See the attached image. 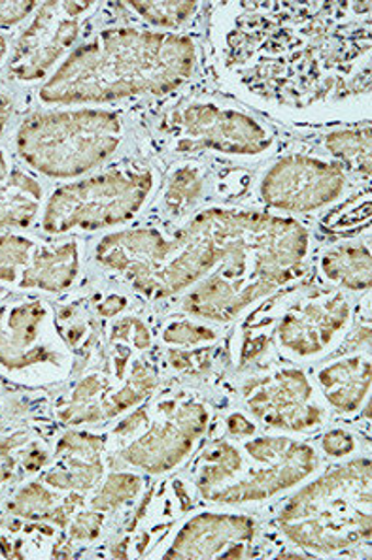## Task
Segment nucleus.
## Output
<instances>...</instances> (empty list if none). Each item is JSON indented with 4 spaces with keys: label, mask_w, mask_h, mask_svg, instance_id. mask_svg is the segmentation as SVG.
<instances>
[{
    "label": "nucleus",
    "mask_w": 372,
    "mask_h": 560,
    "mask_svg": "<svg viewBox=\"0 0 372 560\" xmlns=\"http://www.w3.org/2000/svg\"><path fill=\"white\" fill-rule=\"evenodd\" d=\"M194 40L146 28H108L72 51L40 90L42 103H112L178 90L194 74Z\"/></svg>",
    "instance_id": "obj_2"
},
{
    "label": "nucleus",
    "mask_w": 372,
    "mask_h": 560,
    "mask_svg": "<svg viewBox=\"0 0 372 560\" xmlns=\"http://www.w3.org/2000/svg\"><path fill=\"white\" fill-rule=\"evenodd\" d=\"M153 189L152 172L114 171L59 187L42 219L49 234L97 231L135 218Z\"/></svg>",
    "instance_id": "obj_5"
},
{
    "label": "nucleus",
    "mask_w": 372,
    "mask_h": 560,
    "mask_svg": "<svg viewBox=\"0 0 372 560\" xmlns=\"http://www.w3.org/2000/svg\"><path fill=\"white\" fill-rule=\"evenodd\" d=\"M35 246L36 242L18 234L0 236V283L18 285L21 273L28 267Z\"/></svg>",
    "instance_id": "obj_22"
},
{
    "label": "nucleus",
    "mask_w": 372,
    "mask_h": 560,
    "mask_svg": "<svg viewBox=\"0 0 372 560\" xmlns=\"http://www.w3.org/2000/svg\"><path fill=\"white\" fill-rule=\"evenodd\" d=\"M210 349H200L194 353L186 351H173L171 353V364L179 372H205L210 366Z\"/></svg>",
    "instance_id": "obj_29"
},
{
    "label": "nucleus",
    "mask_w": 372,
    "mask_h": 560,
    "mask_svg": "<svg viewBox=\"0 0 372 560\" xmlns=\"http://www.w3.org/2000/svg\"><path fill=\"white\" fill-rule=\"evenodd\" d=\"M322 447L329 457H346L356 450V440L350 432L329 431L322 438Z\"/></svg>",
    "instance_id": "obj_30"
},
{
    "label": "nucleus",
    "mask_w": 372,
    "mask_h": 560,
    "mask_svg": "<svg viewBox=\"0 0 372 560\" xmlns=\"http://www.w3.org/2000/svg\"><path fill=\"white\" fill-rule=\"evenodd\" d=\"M207 424L208 410L197 400L159 402L150 431L121 450L119 458L148 474L173 470L191 453Z\"/></svg>",
    "instance_id": "obj_8"
},
{
    "label": "nucleus",
    "mask_w": 372,
    "mask_h": 560,
    "mask_svg": "<svg viewBox=\"0 0 372 560\" xmlns=\"http://www.w3.org/2000/svg\"><path fill=\"white\" fill-rule=\"evenodd\" d=\"M148 25L155 27H178L197 12V2H129Z\"/></svg>",
    "instance_id": "obj_25"
},
{
    "label": "nucleus",
    "mask_w": 372,
    "mask_h": 560,
    "mask_svg": "<svg viewBox=\"0 0 372 560\" xmlns=\"http://www.w3.org/2000/svg\"><path fill=\"white\" fill-rule=\"evenodd\" d=\"M255 530L254 520L244 515L200 513L182 526L165 559H242Z\"/></svg>",
    "instance_id": "obj_14"
},
{
    "label": "nucleus",
    "mask_w": 372,
    "mask_h": 560,
    "mask_svg": "<svg viewBox=\"0 0 372 560\" xmlns=\"http://www.w3.org/2000/svg\"><path fill=\"white\" fill-rule=\"evenodd\" d=\"M163 340L174 346H199V343L214 342V328L205 325H195L189 322H174L165 328Z\"/></svg>",
    "instance_id": "obj_27"
},
{
    "label": "nucleus",
    "mask_w": 372,
    "mask_h": 560,
    "mask_svg": "<svg viewBox=\"0 0 372 560\" xmlns=\"http://www.w3.org/2000/svg\"><path fill=\"white\" fill-rule=\"evenodd\" d=\"M104 444L106 438L91 432L62 434L56 447L57 465L44 474V483L57 491H90L103 478Z\"/></svg>",
    "instance_id": "obj_15"
},
{
    "label": "nucleus",
    "mask_w": 372,
    "mask_h": 560,
    "mask_svg": "<svg viewBox=\"0 0 372 560\" xmlns=\"http://www.w3.org/2000/svg\"><path fill=\"white\" fill-rule=\"evenodd\" d=\"M311 236L295 219L239 210H207L165 238L131 229L101 240L97 260L121 273L137 293L168 299L191 285L184 310L229 323L303 272Z\"/></svg>",
    "instance_id": "obj_1"
},
{
    "label": "nucleus",
    "mask_w": 372,
    "mask_h": 560,
    "mask_svg": "<svg viewBox=\"0 0 372 560\" xmlns=\"http://www.w3.org/2000/svg\"><path fill=\"white\" fill-rule=\"evenodd\" d=\"M125 306H127L125 296L111 294V296H106V299L98 304L97 312L103 315V317H114V315H118L119 312H124Z\"/></svg>",
    "instance_id": "obj_34"
},
{
    "label": "nucleus",
    "mask_w": 372,
    "mask_h": 560,
    "mask_svg": "<svg viewBox=\"0 0 372 560\" xmlns=\"http://www.w3.org/2000/svg\"><path fill=\"white\" fill-rule=\"evenodd\" d=\"M242 395L249 411L278 431H306L324 421V408L314 402V389L303 370L252 377L244 383Z\"/></svg>",
    "instance_id": "obj_11"
},
{
    "label": "nucleus",
    "mask_w": 372,
    "mask_h": 560,
    "mask_svg": "<svg viewBox=\"0 0 372 560\" xmlns=\"http://www.w3.org/2000/svg\"><path fill=\"white\" fill-rule=\"evenodd\" d=\"M57 506V497L42 483L23 487L8 504V512L18 517L33 521H48L49 513Z\"/></svg>",
    "instance_id": "obj_23"
},
{
    "label": "nucleus",
    "mask_w": 372,
    "mask_h": 560,
    "mask_svg": "<svg viewBox=\"0 0 372 560\" xmlns=\"http://www.w3.org/2000/svg\"><path fill=\"white\" fill-rule=\"evenodd\" d=\"M140 489H142V479L138 476L116 471L108 476L101 491L91 499V508L97 512H108L135 499Z\"/></svg>",
    "instance_id": "obj_26"
},
{
    "label": "nucleus",
    "mask_w": 372,
    "mask_h": 560,
    "mask_svg": "<svg viewBox=\"0 0 372 560\" xmlns=\"http://www.w3.org/2000/svg\"><path fill=\"white\" fill-rule=\"evenodd\" d=\"M95 7L93 2H44L31 27L21 35L10 74L21 82H36L77 42L80 18Z\"/></svg>",
    "instance_id": "obj_10"
},
{
    "label": "nucleus",
    "mask_w": 372,
    "mask_h": 560,
    "mask_svg": "<svg viewBox=\"0 0 372 560\" xmlns=\"http://www.w3.org/2000/svg\"><path fill=\"white\" fill-rule=\"evenodd\" d=\"M124 124L106 109H69L36 114L21 124L15 137L25 163L48 178L82 176L118 150Z\"/></svg>",
    "instance_id": "obj_4"
},
{
    "label": "nucleus",
    "mask_w": 372,
    "mask_h": 560,
    "mask_svg": "<svg viewBox=\"0 0 372 560\" xmlns=\"http://www.w3.org/2000/svg\"><path fill=\"white\" fill-rule=\"evenodd\" d=\"M244 453L254 463L248 474L210 492L208 500L218 504L261 502L301 483L319 465V457L311 445L286 436L255 438L244 444Z\"/></svg>",
    "instance_id": "obj_7"
},
{
    "label": "nucleus",
    "mask_w": 372,
    "mask_h": 560,
    "mask_svg": "<svg viewBox=\"0 0 372 560\" xmlns=\"http://www.w3.org/2000/svg\"><path fill=\"white\" fill-rule=\"evenodd\" d=\"M202 192V178L194 166H182L174 172L166 185V210L173 213H184L195 205Z\"/></svg>",
    "instance_id": "obj_24"
},
{
    "label": "nucleus",
    "mask_w": 372,
    "mask_h": 560,
    "mask_svg": "<svg viewBox=\"0 0 372 560\" xmlns=\"http://www.w3.org/2000/svg\"><path fill=\"white\" fill-rule=\"evenodd\" d=\"M161 130L178 151L261 155L272 145V137L261 124L216 103L184 104L168 114Z\"/></svg>",
    "instance_id": "obj_6"
},
{
    "label": "nucleus",
    "mask_w": 372,
    "mask_h": 560,
    "mask_svg": "<svg viewBox=\"0 0 372 560\" xmlns=\"http://www.w3.org/2000/svg\"><path fill=\"white\" fill-rule=\"evenodd\" d=\"M202 465L197 476L200 494L207 499L210 492L229 486L241 474L244 465V453L236 445L221 442L202 455Z\"/></svg>",
    "instance_id": "obj_20"
},
{
    "label": "nucleus",
    "mask_w": 372,
    "mask_h": 560,
    "mask_svg": "<svg viewBox=\"0 0 372 560\" xmlns=\"http://www.w3.org/2000/svg\"><path fill=\"white\" fill-rule=\"evenodd\" d=\"M12 109H14V104L10 101V96L0 93V135L7 129L10 116H12Z\"/></svg>",
    "instance_id": "obj_36"
},
{
    "label": "nucleus",
    "mask_w": 372,
    "mask_h": 560,
    "mask_svg": "<svg viewBox=\"0 0 372 560\" xmlns=\"http://www.w3.org/2000/svg\"><path fill=\"white\" fill-rule=\"evenodd\" d=\"M350 302L345 294L316 293L290 307L278 323V342L295 357H316L332 346L350 322Z\"/></svg>",
    "instance_id": "obj_13"
},
{
    "label": "nucleus",
    "mask_w": 372,
    "mask_h": 560,
    "mask_svg": "<svg viewBox=\"0 0 372 560\" xmlns=\"http://www.w3.org/2000/svg\"><path fill=\"white\" fill-rule=\"evenodd\" d=\"M78 272L80 252L77 242H65L54 246L36 244L28 267L18 281V288L61 293L77 281Z\"/></svg>",
    "instance_id": "obj_16"
},
{
    "label": "nucleus",
    "mask_w": 372,
    "mask_h": 560,
    "mask_svg": "<svg viewBox=\"0 0 372 560\" xmlns=\"http://www.w3.org/2000/svg\"><path fill=\"white\" fill-rule=\"evenodd\" d=\"M148 423V410H138L129 417H125L124 421L116 427V434L118 436H127L131 432L142 429Z\"/></svg>",
    "instance_id": "obj_32"
},
{
    "label": "nucleus",
    "mask_w": 372,
    "mask_h": 560,
    "mask_svg": "<svg viewBox=\"0 0 372 560\" xmlns=\"http://www.w3.org/2000/svg\"><path fill=\"white\" fill-rule=\"evenodd\" d=\"M40 202V184L25 172L10 171L7 158L0 151V231L31 225Z\"/></svg>",
    "instance_id": "obj_18"
},
{
    "label": "nucleus",
    "mask_w": 372,
    "mask_h": 560,
    "mask_svg": "<svg viewBox=\"0 0 372 560\" xmlns=\"http://www.w3.org/2000/svg\"><path fill=\"white\" fill-rule=\"evenodd\" d=\"M371 460L356 458L286 502L278 526L295 546L332 555L371 540Z\"/></svg>",
    "instance_id": "obj_3"
},
{
    "label": "nucleus",
    "mask_w": 372,
    "mask_h": 560,
    "mask_svg": "<svg viewBox=\"0 0 372 560\" xmlns=\"http://www.w3.org/2000/svg\"><path fill=\"white\" fill-rule=\"evenodd\" d=\"M228 429L235 436H254L255 434V424L241 413L229 416Z\"/></svg>",
    "instance_id": "obj_33"
},
{
    "label": "nucleus",
    "mask_w": 372,
    "mask_h": 560,
    "mask_svg": "<svg viewBox=\"0 0 372 560\" xmlns=\"http://www.w3.org/2000/svg\"><path fill=\"white\" fill-rule=\"evenodd\" d=\"M103 512L91 510V512L74 513V517L70 520L69 536L70 540H95L101 528H103Z\"/></svg>",
    "instance_id": "obj_28"
},
{
    "label": "nucleus",
    "mask_w": 372,
    "mask_h": 560,
    "mask_svg": "<svg viewBox=\"0 0 372 560\" xmlns=\"http://www.w3.org/2000/svg\"><path fill=\"white\" fill-rule=\"evenodd\" d=\"M7 51H8L7 40H4V36L0 35V62H2V59H4V55H7Z\"/></svg>",
    "instance_id": "obj_37"
},
{
    "label": "nucleus",
    "mask_w": 372,
    "mask_h": 560,
    "mask_svg": "<svg viewBox=\"0 0 372 560\" xmlns=\"http://www.w3.org/2000/svg\"><path fill=\"white\" fill-rule=\"evenodd\" d=\"M371 265L369 247H338L324 255L322 272L327 280L350 291H367L371 288Z\"/></svg>",
    "instance_id": "obj_19"
},
{
    "label": "nucleus",
    "mask_w": 372,
    "mask_h": 560,
    "mask_svg": "<svg viewBox=\"0 0 372 560\" xmlns=\"http://www.w3.org/2000/svg\"><path fill=\"white\" fill-rule=\"evenodd\" d=\"M46 463H48V455L46 452H42L40 447H33L31 452L25 453V458H23V465L31 471L40 470Z\"/></svg>",
    "instance_id": "obj_35"
},
{
    "label": "nucleus",
    "mask_w": 372,
    "mask_h": 560,
    "mask_svg": "<svg viewBox=\"0 0 372 560\" xmlns=\"http://www.w3.org/2000/svg\"><path fill=\"white\" fill-rule=\"evenodd\" d=\"M36 2L23 0V2H0V27H12L25 20L35 10Z\"/></svg>",
    "instance_id": "obj_31"
},
{
    "label": "nucleus",
    "mask_w": 372,
    "mask_h": 560,
    "mask_svg": "<svg viewBox=\"0 0 372 560\" xmlns=\"http://www.w3.org/2000/svg\"><path fill=\"white\" fill-rule=\"evenodd\" d=\"M317 382L335 410L353 413L371 390V359L353 355L332 362L317 372Z\"/></svg>",
    "instance_id": "obj_17"
},
{
    "label": "nucleus",
    "mask_w": 372,
    "mask_h": 560,
    "mask_svg": "<svg viewBox=\"0 0 372 560\" xmlns=\"http://www.w3.org/2000/svg\"><path fill=\"white\" fill-rule=\"evenodd\" d=\"M325 150L333 158L348 164L350 171H356L371 178V129L337 130L325 137Z\"/></svg>",
    "instance_id": "obj_21"
},
{
    "label": "nucleus",
    "mask_w": 372,
    "mask_h": 560,
    "mask_svg": "<svg viewBox=\"0 0 372 560\" xmlns=\"http://www.w3.org/2000/svg\"><path fill=\"white\" fill-rule=\"evenodd\" d=\"M346 187L345 171L322 159L291 155L270 168L261 182V199L276 210L306 213L333 205Z\"/></svg>",
    "instance_id": "obj_9"
},
{
    "label": "nucleus",
    "mask_w": 372,
    "mask_h": 560,
    "mask_svg": "<svg viewBox=\"0 0 372 560\" xmlns=\"http://www.w3.org/2000/svg\"><path fill=\"white\" fill-rule=\"evenodd\" d=\"M49 327V307L40 301L0 307V366L23 372L38 364H61V349Z\"/></svg>",
    "instance_id": "obj_12"
}]
</instances>
